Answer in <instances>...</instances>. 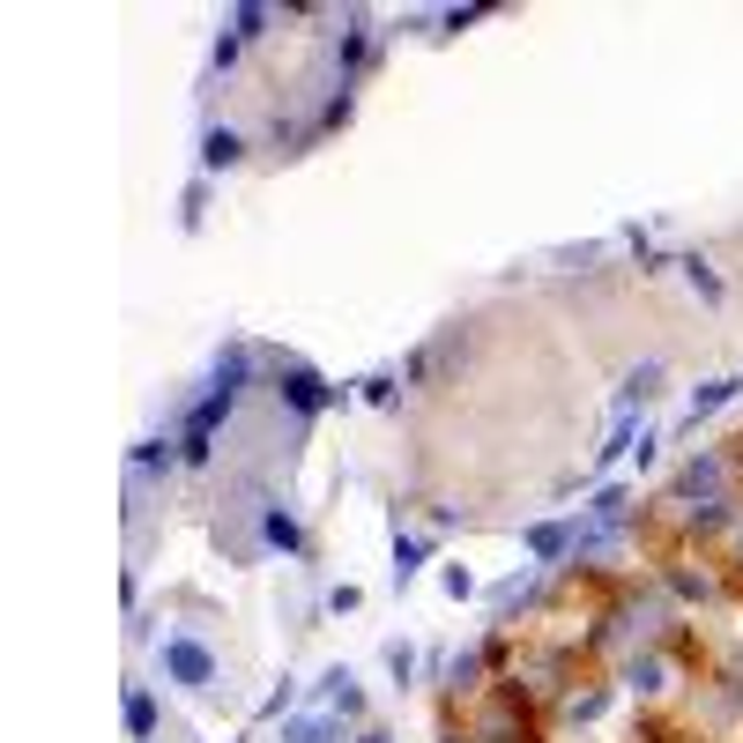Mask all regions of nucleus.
<instances>
[{
  "instance_id": "obj_1",
  "label": "nucleus",
  "mask_w": 743,
  "mask_h": 743,
  "mask_svg": "<svg viewBox=\"0 0 743 743\" xmlns=\"http://www.w3.org/2000/svg\"><path fill=\"white\" fill-rule=\"evenodd\" d=\"M157 669H165V684H179V692H208L216 684V655H208L202 640H186V632H171L165 647H157Z\"/></svg>"
},
{
  "instance_id": "obj_2",
  "label": "nucleus",
  "mask_w": 743,
  "mask_h": 743,
  "mask_svg": "<svg viewBox=\"0 0 743 743\" xmlns=\"http://www.w3.org/2000/svg\"><path fill=\"white\" fill-rule=\"evenodd\" d=\"M276 394H283L297 416H320V410H334V402H342V387H328L320 372L297 365V357H283V365H276Z\"/></svg>"
},
{
  "instance_id": "obj_3",
  "label": "nucleus",
  "mask_w": 743,
  "mask_h": 743,
  "mask_svg": "<svg viewBox=\"0 0 743 743\" xmlns=\"http://www.w3.org/2000/svg\"><path fill=\"white\" fill-rule=\"evenodd\" d=\"M521 543H528V558H543V565H565L580 543V521H536V528H521Z\"/></svg>"
},
{
  "instance_id": "obj_4",
  "label": "nucleus",
  "mask_w": 743,
  "mask_h": 743,
  "mask_svg": "<svg viewBox=\"0 0 743 743\" xmlns=\"http://www.w3.org/2000/svg\"><path fill=\"white\" fill-rule=\"evenodd\" d=\"M239 165H246V134L239 126H202V179L239 171Z\"/></svg>"
},
{
  "instance_id": "obj_5",
  "label": "nucleus",
  "mask_w": 743,
  "mask_h": 743,
  "mask_svg": "<svg viewBox=\"0 0 743 743\" xmlns=\"http://www.w3.org/2000/svg\"><path fill=\"white\" fill-rule=\"evenodd\" d=\"M721 484H729V468H721V454H692V461H684V476H677V498H692V506H706V498H721Z\"/></svg>"
},
{
  "instance_id": "obj_6",
  "label": "nucleus",
  "mask_w": 743,
  "mask_h": 743,
  "mask_svg": "<svg viewBox=\"0 0 743 743\" xmlns=\"http://www.w3.org/2000/svg\"><path fill=\"white\" fill-rule=\"evenodd\" d=\"M260 543H268V550H290V558H297V550H305V528H297V513L268 498V506H260Z\"/></svg>"
},
{
  "instance_id": "obj_7",
  "label": "nucleus",
  "mask_w": 743,
  "mask_h": 743,
  "mask_svg": "<svg viewBox=\"0 0 743 743\" xmlns=\"http://www.w3.org/2000/svg\"><path fill=\"white\" fill-rule=\"evenodd\" d=\"M365 60H372V31H365V15H350V31L334 38V68H342V83H350Z\"/></svg>"
},
{
  "instance_id": "obj_8",
  "label": "nucleus",
  "mask_w": 743,
  "mask_h": 743,
  "mask_svg": "<svg viewBox=\"0 0 743 743\" xmlns=\"http://www.w3.org/2000/svg\"><path fill=\"white\" fill-rule=\"evenodd\" d=\"M743 394V379H706V387H692V410H684V424L699 431V416H714V410H729Z\"/></svg>"
},
{
  "instance_id": "obj_9",
  "label": "nucleus",
  "mask_w": 743,
  "mask_h": 743,
  "mask_svg": "<svg viewBox=\"0 0 743 743\" xmlns=\"http://www.w3.org/2000/svg\"><path fill=\"white\" fill-rule=\"evenodd\" d=\"M587 521H595V528H618V536H624V521H632V491H624V484H602V491H595V506H587Z\"/></svg>"
},
{
  "instance_id": "obj_10",
  "label": "nucleus",
  "mask_w": 743,
  "mask_h": 743,
  "mask_svg": "<svg viewBox=\"0 0 743 743\" xmlns=\"http://www.w3.org/2000/svg\"><path fill=\"white\" fill-rule=\"evenodd\" d=\"M126 461H134V476H171V468H179L186 454H179V439H142V447H134Z\"/></svg>"
},
{
  "instance_id": "obj_11",
  "label": "nucleus",
  "mask_w": 743,
  "mask_h": 743,
  "mask_svg": "<svg viewBox=\"0 0 743 743\" xmlns=\"http://www.w3.org/2000/svg\"><path fill=\"white\" fill-rule=\"evenodd\" d=\"M342 736V714H297L283 721V743H334Z\"/></svg>"
},
{
  "instance_id": "obj_12",
  "label": "nucleus",
  "mask_w": 743,
  "mask_h": 743,
  "mask_svg": "<svg viewBox=\"0 0 743 743\" xmlns=\"http://www.w3.org/2000/svg\"><path fill=\"white\" fill-rule=\"evenodd\" d=\"M126 736H134V743L157 736V692H142V684L126 692Z\"/></svg>"
},
{
  "instance_id": "obj_13",
  "label": "nucleus",
  "mask_w": 743,
  "mask_h": 743,
  "mask_svg": "<svg viewBox=\"0 0 743 743\" xmlns=\"http://www.w3.org/2000/svg\"><path fill=\"white\" fill-rule=\"evenodd\" d=\"M246 379H253V350H246V342H231V350L216 357V387H223V394H239Z\"/></svg>"
},
{
  "instance_id": "obj_14",
  "label": "nucleus",
  "mask_w": 743,
  "mask_h": 743,
  "mask_svg": "<svg viewBox=\"0 0 743 743\" xmlns=\"http://www.w3.org/2000/svg\"><path fill=\"white\" fill-rule=\"evenodd\" d=\"M424 558H431V543H424V536H402V528H394V580H402V587L424 573Z\"/></svg>"
},
{
  "instance_id": "obj_15",
  "label": "nucleus",
  "mask_w": 743,
  "mask_h": 743,
  "mask_svg": "<svg viewBox=\"0 0 743 743\" xmlns=\"http://www.w3.org/2000/svg\"><path fill=\"white\" fill-rule=\"evenodd\" d=\"M677 268H684V283H692V290H699V297H706V305H721V297H729V283H721V276H714V268H706V260H699V253H684V260H677Z\"/></svg>"
},
{
  "instance_id": "obj_16",
  "label": "nucleus",
  "mask_w": 743,
  "mask_h": 743,
  "mask_svg": "<svg viewBox=\"0 0 743 743\" xmlns=\"http://www.w3.org/2000/svg\"><path fill=\"white\" fill-rule=\"evenodd\" d=\"M729 521H736V513H729L721 498H706V506H684V528H692V536H721Z\"/></svg>"
},
{
  "instance_id": "obj_17",
  "label": "nucleus",
  "mask_w": 743,
  "mask_h": 743,
  "mask_svg": "<svg viewBox=\"0 0 743 743\" xmlns=\"http://www.w3.org/2000/svg\"><path fill=\"white\" fill-rule=\"evenodd\" d=\"M350 112H357V97H350V83H334V97L313 112V134H334V126H350Z\"/></svg>"
},
{
  "instance_id": "obj_18",
  "label": "nucleus",
  "mask_w": 743,
  "mask_h": 743,
  "mask_svg": "<svg viewBox=\"0 0 743 743\" xmlns=\"http://www.w3.org/2000/svg\"><path fill=\"white\" fill-rule=\"evenodd\" d=\"M655 387H661V365H655V357H647V365H640V372H632V379H624V394H618V416H632V402H647Z\"/></svg>"
},
{
  "instance_id": "obj_19",
  "label": "nucleus",
  "mask_w": 743,
  "mask_h": 743,
  "mask_svg": "<svg viewBox=\"0 0 743 743\" xmlns=\"http://www.w3.org/2000/svg\"><path fill=\"white\" fill-rule=\"evenodd\" d=\"M268 23H276V8H231V15H223V31H231L239 45H246V38H260Z\"/></svg>"
},
{
  "instance_id": "obj_20",
  "label": "nucleus",
  "mask_w": 743,
  "mask_h": 743,
  "mask_svg": "<svg viewBox=\"0 0 743 743\" xmlns=\"http://www.w3.org/2000/svg\"><path fill=\"white\" fill-rule=\"evenodd\" d=\"M447 677H454V692H476V677H484V647H461L447 661Z\"/></svg>"
},
{
  "instance_id": "obj_21",
  "label": "nucleus",
  "mask_w": 743,
  "mask_h": 743,
  "mask_svg": "<svg viewBox=\"0 0 743 743\" xmlns=\"http://www.w3.org/2000/svg\"><path fill=\"white\" fill-rule=\"evenodd\" d=\"M202 216H208V179L194 171V186H186V202H179V223H186V231H202Z\"/></svg>"
},
{
  "instance_id": "obj_22",
  "label": "nucleus",
  "mask_w": 743,
  "mask_h": 743,
  "mask_svg": "<svg viewBox=\"0 0 743 743\" xmlns=\"http://www.w3.org/2000/svg\"><path fill=\"white\" fill-rule=\"evenodd\" d=\"M669 587H677L684 602H714V580H699V573H669Z\"/></svg>"
},
{
  "instance_id": "obj_23",
  "label": "nucleus",
  "mask_w": 743,
  "mask_h": 743,
  "mask_svg": "<svg viewBox=\"0 0 743 743\" xmlns=\"http://www.w3.org/2000/svg\"><path fill=\"white\" fill-rule=\"evenodd\" d=\"M632 692H661V661H655V655L632 661Z\"/></svg>"
},
{
  "instance_id": "obj_24",
  "label": "nucleus",
  "mask_w": 743,
  "mask_h": 743,
  "mask_svg": "<svg viewBox=\"0 0 743 743\" xmlns=\"http://www.w3.org/2000/svg\"><path fill=\"white\" fill-rule=\"evenodd\" d=\"M239 52H246V45H239V38H231V31H223V38H216V52H208V68L223 75V68H239Z\"/></svg>"
},
{
  "instance_id": "obj_25",
  "label": "nucleus",
  "mask_w": 743,
  "mask_h": 743,
  "mask_svg": "<svg viewBox=\"0 0 743 743\" xmlns=\"http://www.w3.org/2000/svg\"><path fill=\"white\" fill-rule=\"evenodd\" d=\"M387 669H394V684H410V677H416V655H410V647H402V640L387 647Z\"/></svg>"
},
{
  "instance_id": "obj_26",
  "label": "nucleus",
  "mask_w": 743,
  "mask_h": 743,
  "mask_svg": "<svg viewBox=\"0 0 743 743\" xmlns=\"http://www.w3.org/2000/svg\"><path fill=\"white\" fill-rule=\"evenodd\" d=\"M447 595L468 602V595H476V573H468V565H447Z\"/></svg>"
},
{
  "instance_id": "obj_27",
  "label": "nucleus",
  "mask_w": 743,
  "mask_h": 743,
  "mask_svg": "<svg viewBox=\"0 0 743 743\" xmlns=\"http://www.w3.org/2000/svg\"><path fill=\"white\" fill-rule=\"evenodd\" d=\"M484 15H498V8H447L439 23H447V31H468V23H484Z\"/></svg>"
},
{
  "instance_id": "obj_28",
  "label": "nucleus",
  "mask_w": 743,
  "mask_h": 743,
  "mask_svg": "<svg viewBox=\"0 0 743 743\" xmlns=\"http://www.w3.org/2000/svg\"><path fill=\"white\" fill-rule=\"evenodd\" d=\"M357 743H394V736H387V729H365V736H357Z\"/></svg>"
},
{
  "instance_id": "obj_29",
  "label": "nucleus",
  "mask_w": 743,
  "mask_h": 743,
  "mask_svg": "<svg viewBox=\"0 0 743 743\" xmlns=\"http://www.w3.org/2000/svg\"><path fill=\"white\" fill-rule=\"evenodd\" d=\"M736 550H743V521H736Z\"/></svg>"
},
{
  "instance_id": "obj_30",
  "label": "nucleus",
  "mask_w": 743,
  "mask_h": 743,
  "mask_svg": "<svg viewBox=\"0 0 743 743\" xmlns=\"http://www.w3.org/2000/svg\"><path fill=\"white\" fill-rule=\"evenodd\" d=\"M439 743H461V736H439Z\"/></svg>"
}]
</instances>
